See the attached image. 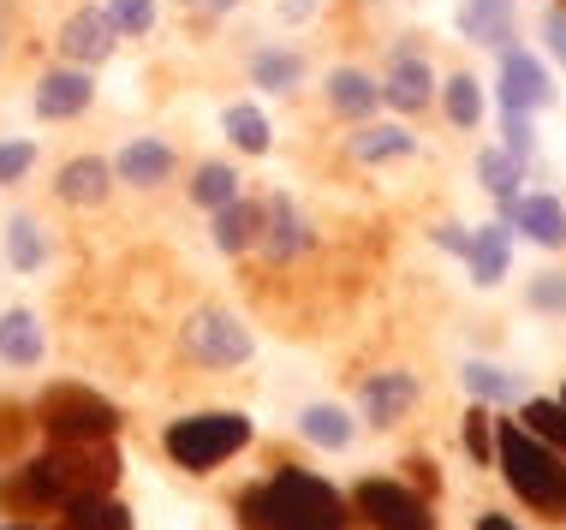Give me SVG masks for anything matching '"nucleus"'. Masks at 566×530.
I'll use <instances>...</instances> for the list:
<instances>
[{"instance_id":"nucleus-37","label":"nucleus","mask_w":566,"mask_h":530,"mask_svg":"<svg viewBox=\"0 0 566 530\" xmlns=\"http://www.w3.org/2000/svg\"><path fill=\"white\" fill-rule=\"evenodd\" d=\"M531 305H537V310H566V280L560 275H537V286H531Z\"/></svg>"},{"instance_id":"nucleus-19","label":"nucleus","mask_w":566,"mask_h":530,"mask_svg":"<svg viewBox=\"0 0 566 530\" xmlns=\"http://www.w3.org/2000/svg\"><path fill=\"white\" fill-rule=\"evenodd\" d=\"M411 149H418V138H411L406 126H370V119H364L358 138H352V156H358L364 168H381V161H406Z\"/></svg>"},{"instance_id":"nucleus-2","label":"nucleus","mask_w":566,"mask_h":530,"mask_svg":"<svg viewBox=\"0 0 566 530\" xmlns=\"http://www.w3.org/2000/svg\"><path fill=\"white\" fill-rule=\"evenodd\" d=\"M495 453H501V471L518 495H525L531 507L543 512H566V465L555 447H543L531 430H518V423H501L495 435Z\"/></svg>"},{"instance_id":"nucleus-6","label":"nucleus","mask_w":566,"mask_h":530,"mask_svg":"<svg viewBox=\"0 0 566 530\" xmlns=\"http://www.w3.org/2000/svg\"><path fill=\"white\" fill-rule=\"evenodd\" d=\"M358 512H364L376 530H436L430 501H423V495L400 489V483H381V477L358 483Z\"/></svg>"},{"instance_id":"nucleus-22","label":"nucleus","mask_w":566,"mask_h":530,"mask_svg":"<svg viewBox=\"0 0 566 530\" xmlns=\"http://www.w3.org/2000/svg\"><path fill=\"white\" fill-rule=\"evenodd\" d=\"M251 84L256 89H298L304 84V54H293V49H256L251 54Z\"/></svg>"},{"instance_id":"nucleus-26","label":"nucleus","mask_w":566,"mask_h":530,"mask_svg":"<svg viewBox=\"0 0 566 530\" xmlns=\"http://www.w3.org/2000/svg\"><path fill=\"white\" fill-rule=\"evenodd\" d=\"M227 138H233V149H244V156H263L269 149V114L251 108V102H233V108L221 114Z\"/></svg>"},{"instance_id":"nucleus-7","label":"nucleus","mask_w":566,"mask_h":530,"mask_svg":"<svg viewBox=\"0 0 566 530\" xmlns=\"http://www.w3.org/2000/svg\"><path fill=\"white\" fill-rule=\"evenodd\" d=\"M548 102H555V89H548L543 60L525 49H501V114H537Z\"/></svg>"},{"instance_id":"nucleus-4","label":"nucleus","mask_w":566,"mask_h":530,"mask_svg":"<svg viewBox=\"0 0 566 530\" xmlns=\"http://www.w3.org/2000/svg\"><path fill=\"white\" fill-rule=\"evenodd\" d=\"M36 423L49 430V442H108V435L119 430V412L102 393L90 388H49L36 405Z\"/></svg>"},{"instance_id":"nucleus-33","label":"nucleus","mask_w":566,"mask_h":530,"mask_svg":"<svg viewBox=\"0 0 566 530\" xmlns=\"http://www.w3.org/2000/svg\"><path fill=\"white\" fill-rule=\"evenodd\" d=\"M465 388L478 393V400H513V375L507 370H489V363H465Z\"/></svg>"},{"instance_id":"nucleus-27","label":"nucleus","mask_w":566,"mask_h":530,"mask_svg":"<svg viewBox=\"0 0 566 530\" xmlns=\"http://www.w3.org/2000/svg\"><path fill=\"white\" fill-rule=\"evenodd\" d=\"M441 108H448L453 126H478V119H483V89H478V78H471V72H453L448 89H441Z\"/></svg>"},{"instance_id":"nucleus-44","label":"nucleus","mask_w":566,"mask_h":530,"mask_svg":"<svg viewBox=\"0 0 566 530\" xmlns=\"http://www.w3.org/2000/svg\"><path fill=\"white\" fill-rule=\"evenodd\" d=\"M7 530H30V524H7Z\"/></svg>"},{"instance_id":"nucleus-34","label":"nucleus","mask_w":566,"mask_h":530,"mask_svg":"<svg viewBox=\"0 0 566 530\" xmlns=\"http://www.w3.org/2000/svg\"><path fill=\"white\" fill-rule=\"evenodd\" d=\"M501 149H507L513 161H531L537 156V131H531V114H501Z\"/></svg>"},{"instance_id":"nucleus-30","label":"nucleus","mask_w":566,"mask_h":530,"mask_svg":"<svg viewBox=\"0 0 566 530\" xmlns=\"http://www.w3.org/2000/svg\"><path fill=\"white\" fill-rule=\"evenodd\" d=\"M7 251H12V268H42V256H49V245H42V226L30 221V215H12Z\"/></svg>"},{"instance_id":"nucleus-23","label":"nucleus","mask_w":566,"mask_h":530,"mask_svg":"<svg viewBox=\"0 0 566 530\" xmlns=\"http://www.w3.org/2000/svg\"><path fill=\"white\" fill-rule=\"evenodd\" d=\"M518 168H525V161H513L507 149H483L478 156V179L489 191H495V203H501V221L513 215V203H518Z\"/></svg>"},{"instance_id":"nucleus-42","label":"nucleus","mask_w":566,"mask_h":530,"mask_svg":"<svg viewBox=\"0 0 566 530\" xmlns=\"http://www.w3.org/2000/svg\"><path fill=\"white\" fill-rule=\"evenodd\" d=\"M311 7H316V0H286L281 12H286V19H304V12H311Z\"/></svg>"},{"instance_id":"nucleus-16","label":"nucleus","mask_w":566,"mask_h":530,"mask_svg":"<svg viewBox=\"0 0 566 530\" xmlns=\"http://www.w3.org/2000/svg\"><path fill=\"white\" fill-rule=\"evenodd\" d=\"M108 186H114V168H108L102 156L66 161V168H60V179H54V191L66 197V203H78V209H96L102 197H108Z\"/></svg>"},{"instance_id":"nucleus-45","label":"nucleus","mask_w":566,"mask_h":530,"mask_svg":"<svg viewBox=\"0 0 566 530\" xmlns=\"http://www.w3.org/2000/svg\"><path fill=\"white\" fill-rule=\"evenodd\" d=\"M560 405H566V400H560Z\"/></svg>"},{"instance_id":"nucleus-20","label":"nucleus","mask_w":566,"mask_h":530,"mask_svg":"<svg viewBox=\"0 0 566 530\" xmlns=\"http://www.w3.org/2000/svg\"><path fill=\"white\" fill-rule=\"evenodd\" d=\"M0 358L30 370V363H42V322L30 310H7L0 316Z\"/></svg>"},{"instance_id":"nucleus-25","label":"nucleus","mask_w":566,"mask_h":530,"mask_svg":"<svg viewBox=\"0 0 566 530\" xmlns=\"http://www.w3.org/2000/svg\"><path fill=\"white\" fill-rule=\"evenodd\" d=\"M66 530H132V512L108 495H78L66 501Z\"/></svg>"},{"instance_id":"nucleus-31","label":"nucleus","mask_w":566,"mask_h":530,"mask_svg":"<svg viewBox=\"0 0 566 530\" xmlns=\"http://www.w3.org/2000/svg\"><path fill=\"white\" fill-rule=\"evenodd\" d=\"M191 197H197L203 209L233 203V197H239V173H233V168H221V161H209V168H197V186H191Z\"/></svg>"},{"instance_id":"nucleus-40","label":"nucleus","mask_w":566,"mask_h":530,"mask_svg":"<svg viewBox=\"0 0 566 530\" xmlns=\"http://www.w3.org/2000/svg\"><path fill=\"white\" fill-rule=\"evenodd\" d=\"M436 239H441V245H448V251H459V256H465V251H471V239H465V233H459V226H436Z\"/></svg>"},{"instance_id":"nucleus-13","label":"nucleus","mask_w":566,"mask_h":530,"mask_svg":"<svg viewBox=\"0 0 566 530\" xmlns=\"http://www.w3.org/2000/svg\"><path fill=\"white\" fill-rule=\"evenodd\" d=\"M411 405H418V382L406 370H388V375H370L364 382V423L370 430H394Z\"/></svg>"},{"instance_id":"nucleus-28","label":"nucleus","mask_w":566,"mask_h":530,"mask_svg":"<svg viewBox=\"0 0 566 530\" xmlns=\"http://www.w3.org/2000/svg\"><path fill=\"white\" fill-rule=\"evenodd\" d=\"M525 430L537 435L543 447H555L560 459H566V405H555V400H531V405H525Z\"/></svg>"},{"instance_id":"nucleus-17","label":"nucleus","mask_w":566,"mask_h":530,"mask_svg":"<svg viewBox=\"0 0 566 530\" xmlns=\"http://www.w3.org/2000/svg\"><path fill=\"white\" fill-rule=\"evenodd\" d=\"M459 30H465L471 42L507 49L513 42V0H465V7H459Z\"/></svg>"},{"instance_id":"nucleus-39","label":"nucleus","mask_w":566,"mask_h":530,"mask_svg":"<svg viewBox=\"0 0 566 530\" xmlns=\"http://www.w3.org/2000/svg\"><path fill=\"white\" fill-rule=\"evenodd\" d=\"M543 36H548V49H555V60L566 66V12H548V19H543Z\"/></svg>"},{"instance_id":"nucleus-1","label":"nucleus","mask_w":566,"mask_h":530,"mask_svg":"<svg viewBox=\"0 0 566 530\" xmlns=\"http://www.w3.org/2000/svg\"><path fill=\"white\" fill-rule=\"evenodd\" d=\"M244 530H346V507L323 477L281 471L239 501Z\"/></svg>"},{"instance_id":"nucleus-12","label":"nucleus","mask_w":566,"mask_h":530,"mask_svg":"<svg viewBox=\"0 0 566 530\" xmlns=\"http://www.w3.org/2000/svg\"><path fill=\"white\" fill-rule=\"evenodd\" d=\"M90 102H96V84H90L84 66H60L36 84V114L42 119H78Z\"/></svg>"},{"instance_id":"nucleus-35","label":"nucleus","mask_w":566,"mask_h":530,"mask_svg":"<svg viewBox=\"0 0 566 530\" xmlns=\"http://www.w3.org/2000/svg\"><path fill=\"white\" fill-rule=\"evenodd\" d=\"M24 435H30V412L24 405H0V459H12L24 447Z\"/></svg>"},{"instance_id":"nucleus-9","label":"nucleus","mask_w":566,"mask_h":530,"mask_svg":"<svg viewBox=\"0 0 566 530\" xmlns=\"http://www.w3.org/2000/svg\"><path fill=\"white\" fill-rule=\"evenodd\" d=\"M186 346L203 363H244L251 358V335H244V328L233 322V316H221V310H197L191 316V328H186Z\"/></svg>"},{"instance_id":"nucleus-41","label":"nucleus","mask_w":566,"mask_h":530,"mask_svg":"<svg viewBox=\"0 0 566 530\" xmlns=\"http://www.w3.org/2000/svg\"><path fill=\"white\" fill-rule=\"evenodd\" d=\"M478 530H518V524H513V519H501V512H483Z\"/></svg>"},{"instance_id":"nucleus-29","label":"nucleus","mask_w":566,"mask_h":530,"mask_svg":"<svg viewBox=\"0 0 566 530\" xmlns=\"http://www.w3.org/2000/svg\"><path fill=\"white\" fill-rule=\"evenodd\" d=\"M298 423H304V435H311L316 447H346L352 442V417L340 412V405H311Z\"/></svg>"},{"instance_id":"nucleus-32","label":"nucleus","mask_w":566,"mask_h":530,"mask_svg":"<svg viewBox=\"0 0 566 530\" xmlns=\"http://www.w3.org/2000/svg\"><path fill=\"white\" fill-rule=\"evenodd\" d=\"M108 19L119 36H149L156 30V0H108Z\"/></svg>"},{"instance_id":"nucleus-24","label":"nucleus","mask_w":566,"mask_h":530,"mask_svg":"<svg viewBox=\"0 0 566 530\" xmlns=\"http://www.w3.org/2000/svg\"><path fill=\"white\" fill-rule=\"evenodd\" d=\"M471 275H478V286H495L501 275H507V221L483 226L478 239H471Z\"/></svg>"},{"instance_id":"nucleus-10","label":"nucleus","mask_w":566,"mask_h":530,"mask_svg":"<svg viewBox=\"0 0 566 530\" xmlns=\"http://www.w3.org/2000/svg\"><path fill=\"white\" fill-rule=\"evenodd\" d=\"M311 245H316V233H311V221H304V209L293 197H269L263 203V251L274 263H293V256L311 251Z\"/></svg>"},{"instance_id":"nucleus-36","label":"nucleus","mask_w":566,"mask_h":530,"mask_svg":"<svg viewBox=\"0 0 566 530\" xmlns=\"http://www.w3.org/2000/svg\"><path fill=\"white\" fill-rule=\"evenodd\" d=\"M30 161H36V144H0V186H12V179L30 173Z\"/></svg>"},{"instance_id":"nucleus-38","label":"nucleus","mask_w":566,"mask_h":530,"mask_svg":"<svg viewBox=\"0 0 566 530\" xmlns=\"http://www.w3.org/2000/svg\"><path fill=\"white\" fill-rule=\"evenodd\" d=\"M465 447L478 453V459H489V417H483V412L465 417Z\"/></svg>"},{"instance_id":"nucleus-43","label":"nucleus","mask_w":566,"mask_h":530,"mask_svg":"<svg viewBox=\"0 0 566 530\" xmlns=\"http://www.w3.org/2000/svg\"><path fill=\"white\" fill-rule=\"evenodd\" d=\"M203 7H216V12H227V7H239V0H203Z\"/></svg>"},{"instance_id":"nucleus-5","label":"nucleus","mask_w":566,"mask_h":530,"mask_svg":"<svg viewBox=\"0 0 566 530\" xmlns=\"http://www.w3.org/2000/svg\"><path fill=\"white\" fill-rule=\"evenodd\" d=\"M42 477L54 483V501L66 507V501H78V495H108L114 489V477H119V459L108 453V442H66L54 453H42Z\"/></svg>"},{"instance_id":"nucleus-14","label":"nucleus","mask_w":566,"mask_h":530,"mask_svg":"<svg viewBox=\"0 0 566 530\" xmlns=\"http://www.w3.org/2000/svg\"><path fill=\"white\" fill-rule=\"evenodd\" d=\"M328 108L340 114V119H370L381 108V84L370 78V72H358V66H334L328 72Z\"/></svg>"},{"instance_id":"nucleus-21","label":"nucleus","mask_w":566,"mask_h":530,"mask_svg":"<svg viewBox=\"0 0 566 530\" xmlns=\"http://www.w3.org/2000/svg\"><path fill=\"white\" fill-rule=\"evenodd\" d=\"M256 226H263V203H221L216 209V245L227 256H239V251H251L256 245Z\"/></svg>"},{"instance_id":"nucleus-8","label":"nucleus","mask_w":566,"mask_h":530,"mask_svg":"<svg viewBox=\"0 0 566 530\" xmlns=\"http://www.w3.org/2000/svg\"><path fill=\"white\" fill-rule=\"evenodd\" d=\"M119 30L102 7H78L66 24H60V54L72 60V66H102V60L114 54Z\"/></svg>"},{"instance_id":"nucleus-3","label":"nucleus","mask_w":566,"mask_h":530,"mask_svg":"<svg viewBox=\"0 0 566 530\" xmlns=\"http://www.w3.org/2000/svg\"><path fill=\"white\" fill-rule=\"evenodd\" d=\"M251 442V423L239 412H203V417H186L167 430V453H174V465H186V471H216L221 459H233V453Z\"/></svg>"},{"instance_id":"nucleus-18","label":"nucleus","mask_w":566,"mask_h":530,"mask_svg":"<svg viewBox=\"0 0 566 530\" xmlns=\"http://www.w3.org/2000/svg\"><path fill=\"white\" fill-rule=\"evenodd\" d=\"M525 239H537V245H566V215L555 197H518L513 215H507Z\"/></svg>"},{"instance_id":"nucleus-11","label":"nucleus","mask_w":566,"mask_h":530,"mask_svg":"<svg viewBox=\"0 0 566 530\" xmlns=\"http://www.w3.org/2000/svg\"><path fill=\"white\" fill-rule=\"evenodd\" d=\"M381 102H394L400 114L430 108V102H436V72H430V60L394 49V66H388V78H381Z\"/></svg>"},{"instance_id":"nucleus-15","label":"nucleus","mask_w":566,"mask_h":530,"mask_svg":"<svg viewBox=\"0 0 566 530\" xmlns=\"http://www.w3.org/2000/svg\"><path fill=\"white\" fill-rule=\"evenodd\" d=\"M119 179H126V186H137V191L174 179V144H161V138H132L126 149H119Z\"/></svg>"}]
</instances>
